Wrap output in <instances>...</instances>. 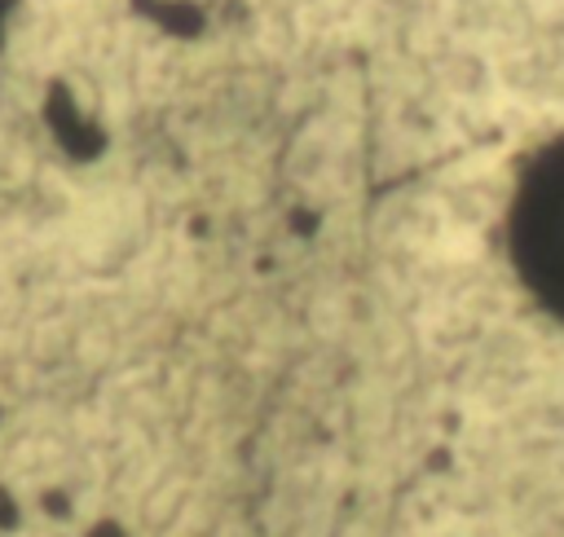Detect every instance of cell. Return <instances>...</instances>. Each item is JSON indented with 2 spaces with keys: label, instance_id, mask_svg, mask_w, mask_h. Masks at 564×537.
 Segmentation results:
<instances>
[{
  "label": "cell",
  "instance_id": "cell-1",
  "mask_svg": "<svg viewBox=\"0 0 564 537\" xmlns=\"http://www.w3.org/2000/svg\"><path fill=\"white\" fill-rule=\"evenodd\" d=\"M507 238L524 286L564 317V136L542 145L520 172Z\"/></svg>",
  "mask_w": 564,
  "mask_h": 537
}]
</instances>
